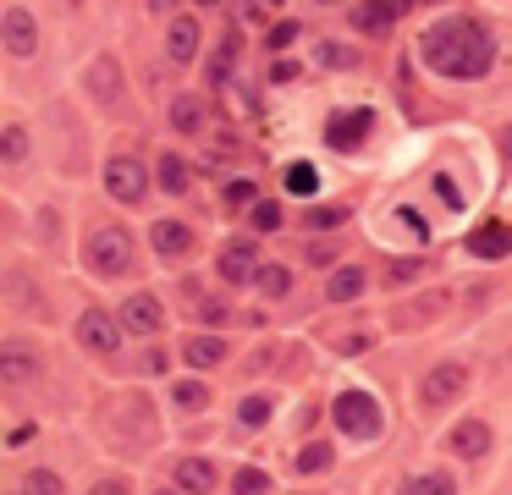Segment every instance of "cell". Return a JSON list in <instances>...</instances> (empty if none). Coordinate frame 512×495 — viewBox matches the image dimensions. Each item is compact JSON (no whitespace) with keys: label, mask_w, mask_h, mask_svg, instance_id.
<instances>
[{"label":"cell","mask_w":512,"mask_h":495,"mask_svg":"<svg viewBox=\"0 0 512 495\" xmlns=\"http://www.w3.org/2000/svg\"><path fill=\"white\" fill-rule=\"evenodd\" d=\"M419 55L430 72L441 77H457V83H474V77H485L490 66H496V44H490V33L479 28L474 17H446V22H430L419 39Z\"/></svg>","instance_id":"6da1fadb"},{"label":"cell","mask_w":512,"mask_h":495,"mask_svg":"<svg viewBox=\"0 0 512 495\" xmlns=\"http://www.w3.org/2000/svg\"><path fill=\"white\" fill-rule=\"evenodd\" d=\"M331 418H336V429L353 435V440H375L380 429H386V413H380V402L369 391H342L331 402Z\"/></svg>","instance_id":"7a4b0ae2"},{"label":"cell","mask_w":512,"mask_h":495,"mask_svg":"<svg viewBox=\"0 0 512 495\" xmlns=\"http://www.w3.org/2000/svg\"><path fill=\"white\" fill-rule=\"evenodd\" d=\"M83 259H89L94 275H127L133 270V237L122 226H100L89 237V248H83Z\"/></svg>","instance_id":"3957f363"},{"label":"cell","mask_w":512,"mask_h":495,"mask_svg":"<svg viewBox=\"0 0 512 495\" xmlns=\"http://www.w3.org/2000/svg\"><path fill=\"white\" fill-rule=\"evenodd\" d=\"M463 385H468V363L446 358V363H435V369L424 374V385H419V402H424V407H452L457 396H463Z\"/></svg>","instance_id":"277c9868"},{"label":"cell","mask_w":512,"mask_h":495,"mask_svg":"<svg viewBox=\"0 0 512 495\" xmlns=\"http://www.w3.org/2000/svg\"><path fill=\"white\" fill-rule=\"evenodd\" d=\"M105 187H111L116 204H138V198L149 193V171L138 154H116L111 165H105Z\"/></svg>","instance_id":"5b68a950"},{"label":"cell","mask_w":512,"mask_h":495,"mask_svg":"<svg viewBox=\"0 0 512 495\" xmlns=\"http://www.w3.org/2000/svg\"><path fill=\"white\" fill-rule=\"evenodd\" d=\"M259 253H254V242L248 237H237V242H226L221 248V259H215V275H221L226 286H248V281H259Z\"/></svg>","instance_id":"8992f818"},{"label":"cell","mask_w":512,"mask_h":495,"mask_svg":"<svg viewBox=\"0 0 512 495\" xmlns=\"http://www.w3.org/2000/svg\"><path fill=\"white\" fill-rule=\"evenodd\" d=\"M78 341L89 352H100V358H111L116 347H122V319H111L105 308H83L78 319Z\"/></svg>","instance_id":"52a82bcc"},{"label":"cell","mask_w":512,"mask_h":495,"mask_svg":"<svg viewBox=\"0 0 512 495\" xmlns=\"http://www.w3.org/2000/svg\"><path fill=\"white\" fill-rule=\"evenodd\" d=\"M369 127H375V110H364V105H358V110H336V116L325 121V143L347 154V149H358V143L369 138Z\"/></svg>","instance_id":"ba28073f"},{"label":"cell","mask_w":512,"mask_h":495,"mask_svg":"<svg viewBox=\"0 0 512 495\" xmlns=\"http://www.w3.org/2000/svg\"><path fill=\"white\" fill-rule=\"evenodd\" d=\"M402 11H408V0H358V6L347 11V17H353V28H358V33H391Z\"/></svg>","instance_id":"9c48e42d"},{"label":"cell","mask_w":512,"mask_h":495,"mask_svg":"<svg viewBox=\"0 0 512 495\" xmlns=\"http://www.w3.org/2000/svg\"><path fill=\"white\" fill-rule=\"evenodd\" d=\"M446 451L463 457V462L485 457V451H490V424H485V418H463V424H452V429H446Z\"/></svg>","instance_id":"30bf717a"},{"label":"cell","mask_w":512,"mask_h":495,"mask_svg":"<svg viewBox=\"0 0 512 495\" xmlns=\"http://www.w3.org/2000/svg\"><path fill=\"white\" fill-rule=\"evenodd\" d=\"M160 325H166V314H160V297L133 292V297L122 303V330H133V336H155Z\"/></svg>","instance_id":"8fae6325"},{"label":"cell","mask_w":512,"mask_h":495,"mask_svg":"<svg viewBox=\"0 0 512 495\" xmlns=\"http://www.w3.org/2000/svg\"><path fill=\"white\" fill-rule=\"evenodd\" d=\"M6 55H17V61H28V55L39 50V28H34V11H23V6H12L6 11Z\"/></svg>","instance_id":"7c38bea8"},{"label":"cell","mask_w":512,"mask_h":495,"mask_svg":"<svg viewBox=\"0 0 512 495\" xmlns=\"http://www.w3.org/2000/svg\"><path fill=\"white\" fill-rule=\"evenodd\" d=\"M34 374H39V352L28 341H6L0 347V380L6 385H28Z\"/></svg>","instance_id":"4fadbf2b"},{"label":"cell","mask_w":512,"mask_h":495,"mask_svg":"<svg viewBox=\"0 0 512 495\" xmlns=\"http://www.w3.org/2000/svg\"><path fill=\"white\" fill-rule=\"evenodd\" d=\"M468 253H479V259H507L512 253V226L507 220H485L479 231H468Z\"/></svg>","instance_id":"5bb4252c"},{"label":"cell","mask_w":512,"mask_h":495,"mask_svg":"<svg viewBox=\"0 0 512 495\" xmlns=\"http://www.w3.org/2000/svg\"><path fill=\"white\" fill-rule=\"evenodd\" d=\"M89 99H100V105H116V99H122V66H116V55H94Z\"/></svg>","instance_id":"9a60e30c"},{"label":"cell","mask_w":512,"mask_h":495,"mask_svg":"<svg viewBox=\"0 0 512 495\" xmlns=\"http://www.w3.org/2000/svg\"><path fill=\"white\" fill-rule=\"evenodd\" d=\"M177 490L182 495H210L215 490V468L204 457H182L177 462Z\"/></svg>","instance_id":"2e32d148"},{"label":"cell","mask_w":512,"mask_h":495,"mask_svg":"<svg viewBox=\"0 0 512 495\" xmlns=\"http://www.w3.org/2000/svg\"><path fill=\"white\" fill-rule=\"evenodd\" d=\"M166 50H171V61H177V66H188L193 55H199V22H193V17H177V22H171Z\"/></svg>","instance_id":"e0dca14e"},{"label":"cell","mask_w":512,"mask_h":495,"mask_svg":"<svg viewBox=\"0 0 512 495\" xmlns=\"http://www.w3.org/2000/svg\"><path fill=\"white\" fill-rule=\"evenodd\" d=\"M364 286H369V275L358 270V264H342V270L325 281V297H331V303H358V297H364Z\"/></svg>","instance_id":"ac0fdd59"},{"label":"cell","mask_w":512,"mask_h":495,"mask_svg":"<svg viewBox=\"0 0 512 495\" xmlns=\"http://www.w3.org/2000/svg\"><path fill=\"white\" fill-rule=\"evenodd\" d=\"M155 231V248L166 253V259H182V253H193V231L182 226V220H160V226H149Z\"/></svg>","instance_id":"d6986e66"},{"label":"cell","mask_w":512,"mask_h":495,"mask_svg":"<svg viewBox=\"0 0 512 495\" xmlns=\"http://www.w3.org/2000/svg\"><path fill=\"white\" fill-rule=\"evenodd\" d=\"M182 358H188L193 369H215V363H226V341L221 336H193V341H182Z\"/></svg>","instance_id":"ffe728a7"},{"label":"cell","mask_w":512,"mask_h":495,"mask_svg":"<svg viewBox=\"0 0 512 495\" xmlns=\"http://www.w3.org/2000/svg\"><path fill=\"white\" fill-rule=\"evenodd\" d=\"M171 127H177V132H199L204 127V99L199 94H177V99H171Z\"/></svg>","instance_id":"44dd1931"},{"label":"cell","mask_w":512,"mask_h":495,"mask_svg":"<svg viewBox=\"0 0 512 495\" xmlns=\"http://www.w3.org/2000/svg\"><path fill=\"white\" fill-rule=\"evenodd\" d=\"M446 308V292H424L419 303H408V308H397V325H424L430 314H441Z\"/></svg>","instance_id":"7402d4cb"},{"label":"cell","mask_w":512,"mask_h":495,"mask_svg":"<svg viewBox=\"0 0 512 495\" xmlns=\"http://www.w3.org/2000/svg\"><path fill=\"white\" fill-rule=\"evenodd\" d=\"M160 187H166L171 198L188 193V165H182L177 154H160Z\"/></svg>","instance_id":"603a6c76"},{"label":"cell","mask_w":512,"mask_h":495,"mask_svg":"<svg viewBox=\"0 0 512 495\" xmlns=\"http://www.w3.org/2000/svg\"><path fill=\"white\" fill-rule=\"evenodd\" d=\"M232 55H237V33H226L221 50H215V61H210V72H204V77H210V88H221L226 77H232Z\"/></svg>","instance_id":"cb8c5ba5"},{"label":"cell","mask_w":512,"mask_h":495,"mask_svg":"<svg viewBox=\"0 0 512 495\" xmlns=\"http://www.w3.org/2000/svg\"><path fill=\"white\" fill-rule=\"evenodd\" d=\"M402 495H457V484L446 473H419V479L402 484Z\"/></svg>","instance_id":"d4e9b609"},{"label":"cell","mask_w":512,"mask_h":495,"mask_svg":"<svg viewBox=\"0 0 512 495\" xmlns=\"http://www.w3.org/2000/svg\"><path fill=\"white\" fill-rule=\"evenodd\" d=\"M23 495H67V484H61V473H50V468H28Z\"/></svg>","instance_id":"484cf974"},{"label":"cell","mask_w":512,"mask_h":495,"mask_svg":"<svg viewBox=\"0 0 512 495\" xmlns=\"http://www.w3.org/2000/svg\"><path fill=\"white\" fill-rule=\"evenodd\" d=\"M171 402H177V407H188V413H199V407L210 402V391H204L199 380H171Z\"/></svg>","instance_id":"4316f807"},{"label":"cell","mask_w":512,"mask_h":495,"mask_svg":"<svg viewBox=\"0 0 512 495\" xmlns=\"http://www.w3.org/2000/svg\"><path fill=\"white\" fill-rule=\"evenodd\" d=\"M237 424H243V429L270 424V396H243V402H237Z\"/></svg>","instance_id":"83f0119b"},{"label":"cell","mask_w":512,"mask_h":495,"mask_svg":"<svg viewBox=\"0 0 512 495\" xmlns=\"http://www.w3.org/2000/svg\"><path fill=\"white\" fill-rule=\"evenodd\" d=\"M424 270H430L424 259H391V270H386V286H391V292H397V286H413Z\"/></svg>","instance_id":"f1b7e54d"},{"label":"cell","mask_w":512,"mask_h":495,"mask_svg":"<svg viewBox=\"0 0 512 495\" xmlns=\"http://www.w3.org/2000/svg\"><path fill=\"white\" fill-rule=\"evenodd\" d=\"M331 446H325V440H309V446H303L298 451V473H325V468H331Z\"/></svg>","instance_id":"f546056e"},{"label":"cell","mask_w":512,"mask_h":495,"mask_svg":"<svg viewBox=\"0 0 512 495\" xmlns=\"http://www.w3.org/2000/svg\"><path fill=\"white\" fill-rule=\"evenodd\" d=\"M23 154H28V132L17 127V121H12V127L0 132V160H6V165H17V160H23Z\"/></svg>","instance_id":"4dcf8cb0"},{"label":"cell","mask_w":512,"mask_h":495,"mask_svg":"<svg viewBox=\"0 0 512 495\" xmlns=\"http://www.w3.org/2000/svg\"><path fill=\"white\" fill-rule=\"evenodd\" d=\"M232 490H237V495H270V473H265V468H237Z\"/></svg>","instance_id":"1f68e13d"},{"label":"cell","mask_w":512,"mask_h":495,"mask_svg":"<svg viewBox=\"0 0 512 495\" xmlns=\"http://www.w3.org/2000/svg\"><path fill=\"white\" fill-rule=\"evenodd\" d=\"M259 292H265V297H287L292 292V275L281 270V264H265V270H259Z\"/></svg>","instance_id":"d6a6232c"},{"label":"cell","mask_w":512,"mask_h":495,"mask_svg":"<svg viewBox=\"0 0 512 495\" xmlns=\"http://www.w3.org/2000/svg\"><path fill=\"white\" fill-rule=\"evenodd\" d=\"M314 187H320V171H314V165H292V171H287V193L314 198Z\"/></svg>","instance_id":"836d02e7"},{"label":"cell","mask_w":512,"mask_h":495,"mask_svg":"<svg viewBox=\"0 0 512 495\" xmlns=\"http://www.w3.org/2000/svg\"><path fill=\"white\" fill-rule=\"evenodd\" d=\"M226 204H232V209H243V204H259V187L248 182V176H232V182H226Z\"/></svg>","instance_id":"e575fe53"},{"label":"cell","mask_w":512,"mask_h":495,"mask_svg":"<svg viewBox=\"0 0 512 495\" xmlns=\"http://www.w3.org/2000/svg\"><path fill=\"white\" fill-rule=\"evenodd\" d=\"M320 61L331 66V72H347V66H358V55L347 50V44H336V39H331V44H320Z\"/></svg>","instance_id":"d590c367"},{"label":"cell","mask_w":512,"mask_h":495,"mask_svg":"<svg viewBox=\"0 0 512 495\" xmlns=\"http://www.w3.org/2000/svg\"><path fill=\"white\" fill-rule=\"evenodd\" d=\"M248 220H254V231H276L281 226V204H276V198H259Z\"/></svg>","instance_id":"8d00e7d4"},{"label":"cell","mask_w":512,"mask_h":495,"mask_svg":"<svg viewBox=\"0 0 512 495\" xmlns=\"http://www.w3.org/2000/svg\"><path fill=\"white\" fill-rule=\"evenodd\" d=\"M347 209H309V231H325V226H342Z\"/></svg>","instance_id":"74e56055"},{"label":"cell","mask_w":512,"mask_h":495,"mask_svg":"<svg viewBox=\"0 0 512 495\" xmlns=\"http://www.w3.org/2000/svg\"><path fill=\"white\" fill-rule=\"evenodd\" d=\"M292 39H298V22H276V28H270V39H265V44H270V50H287Z\"/></svg>","instance_id":"f35d334b"},{"label":"cell","mask_w":512,"mask_h":495,"mask_svg":"<svg viewBox=\"0 0 512 495\" xmlns=\"http://www.w3.org/2000/svg\"><path fill=\"white\" fill-rule=\"evenodd\" d=\"M435 198H446V209H463V193L452 187V176H435Z\"/></svg>","instance_id":"ab89813d"},{"label":"cell","mask_w":512,"mask_h":495,"mask_svg":"<svg viewBox=\"0 0 512 495\" xmlns=\"http://www.w3.org/2000/svg\"><path fill=\"white\" fill-rule=\"evenodd\" d=\"M232 160H237V138H221L210 149V165H232Z\"/></svg>","instance_id":"60d3db41"},{"label":"cell","mask_w":512,"mask_h":495,"mask_svg":"<svg viewBox=\"0 0 512 495\" xmlns=\"http://www.w3.org/2000/svg\"><path fill=\"white\" fill-rule=\"evenodd\" d=\"M336 259V242H309V264H331Z\"/></svg>","instance_id":"b9f144b4"},{"label":"cell","mask_w":512,"mask_h":495,"mask_svg":"<svg viewBox=\"0 0 512 495\" xmlns=\"http://www.w3.org/2000/svg\"><path fill=\"white\" fill-rule=\"evenodd\" d=\"M369 341H375V336H369V330H353V336H342V341H336V347H342V352H364Z\"/></svg>","instance_id":"7bdbcfd3"},{"label":"cell","mask_w":512,"mask_h":495,"mask_svg":"<svg viewBox=\"0 0 512 495\" xmlns=\"http://www.w3.org/2000/svg\"><path fill=\"white\" fill-rule=\"evenodd\" d=\"M292 77H298V61H276V66H270V83H292Z\"/></svg>","instance_id":"ee69618b"},{"label":"cell","mask_w":512,"mask_h":495,"mask_svg":"<svg viewBox=\"0 0 512 495\" xmlns=\"http://www.w3.org/2000/svg\"><path fill=\"white\" fill-rule=\"evenodd\" d=\"M89 495H133V490H127V484L122 479H100V484H94V490Z\"/></svg>","instance_id":"f6af8a7d"},{"label":"cell","mask_w":512,"mask_h":495,"mask_svg":"<svg viewBox=\"0 0 512 495\" xmlns=\"http://www.w3.org/2000/svg\"><path fill=\"white\" fill-rule=\"evenodd\" d=\"M138 369H144V374H166V352H149V358L138 363Z\"/></svg>","instance_id":"bcb514c9"},{"label":"cell","mask_w":512,"mask_h":495,"mask_svg":"<svg viewBox=\"0 0 512 495\" xmlns=\"http://www.w3.org/2000/svg\"><path fill=\"white\" fill-rule=\"evenodd\" d=\"M270 358H276V352H270V347H259V352H254V358H248V363H243V369H248V374H259V369H265V363H270Z\"/></svg>","instance_id":"7dc6e473"},{"label":"cell","mask_w":512,"mask_h":495,"mask_svg":"<svg viewBox=\"0 0 512 495\" xmlns=\"http://www.w3.org/2000/svg\"><path fill=\"white\" fill-rule=\"evenodd\" d=\"M496 143H501V154L512 160V127H501V138H496Z\"/></svg>","instance_id":"c3c4849f"},{"label":"cell","mask_w":512,"mask_h":495,"mask_svg":"<svg viewBox=\"0 0 512 495\" xmlns=\"http://www.w3.org/2000/svg\"><path fill=\"white\" fill-rule=\"evenodd\" d=\"M149 11H160V17H166V11H177V0H149Z\"/></svg>","instance_id":"681fc988"},{"label":"cell","mask_w":512,"mask_h":495,"mask_svg":"<svg viewBox=\"0 0 512 495\" xmlns=\"http://www.w3.org/2000/svg\"><path fill=\"white\" fill-rule=\"evenodd\" d=\"M199 6H221V0H199Z\"/></svg>","instance_id":"f907efd6"},{"label":"cell","mask_w":512,"mask_h":495,"mask_svg":"<svg viewBox=\"0 0 512 495\" xmlns=\"http://www.w3.org/2000/svg\"><path fill=\"white\" fill-rule=\"evenodd\" d=\"M155 495H177V490H155Z\"/></svg>","instance_id":"816d5d0a"},{"label":"cell","mask_w":512,"mask_h":495,"mask_svg":"<svg viewBox=\"0 0 512 495\" xmlns=\"http://www.w3.org/2000/svg\"><path fill=\"white\" fill-rule=\"evenodd\" d=\"M265 6H281V0H265Z\"/></svg>","instance_id":"f5cc1de1"},{"label":"cell","mask_w":512,"mask_h":495,"mask_svg":"<svg viewBox=\"0 0 512 495\" xmlns=\"http://www.w3.org/2000/svg\"><path fill=\"white\" fill-rule=\"evenodd\" d=\"M320 6H336V0H320Z\"/></svg>","instance_id":"db71d44e"}]
</instances>
